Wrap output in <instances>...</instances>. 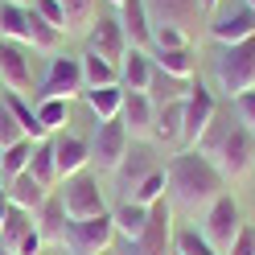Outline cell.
Returning <instances> with one entry per match:
<instances>
[{"mask_svg":"<svg viewBox=\"0 0 255 255\" xmlns=\"http://www.w3.org/2000/svg\"><path fill=\"white\" fill-rule=\"evenodd\" d=\"M165 181H169V206L185 214H206L210 206L227 194V181L222 173L206 161L198 148H181L173 161L165 165Z\"/></svg>","mask_w":255,"mask_h":255,"instance_id":"6da1fadb","label":"cell"},{"mask_svg":"<svg viewBox=\"0 0 255 255\" xmlns=\"http://www.w3.org/2000/svg\"><path fill=\"white\" fill-rule=\"evenodd\" d=\"M198 152L222 173V181L231 185L239 177H247L251 165H255V132H247V128L239 124V116L218 111L210 120V128H206V136L198 140Z\"/></svg>","mask_w":255,"mask_h":255,"instance_id":"7a4b0ae2","label":"cell"},{"mask_svg":"<svg viewBox=\"0 0 255 255\" xmlns=\"http://www.w3.org/2000/svg\"><path fill=\"white\" fill-rule=\"evenodd\" d=\"M214 83L227 99H239L243 91H255V37L239 45H222L214 62Z\"/></svg>","mask_w":255,"mask_h":255,"instance_id":"3957f363","label":"cell"},{"mask_svg":"<svg viewBox=\"0 0 255 255\" xmlns=\"http://www.w3.org/2000/svg\"><path fill=\"white\" fill-rule=\"evenodd\" d=\"M111 243H116V218L99 214V218H70L66 222V239H62V247H66L70 255H103L111 251Z\"/></svg>","mask_w":255,"mask_h":255,"instance_id":"277c9868","label":"cell"},{"mask_svg":"<svg viewBox=\"0 0 255 255\" xmlns=\"http://www.w3.org/2000/svg\"><path fill=\"white\" fill-rule=\"evenodd\" d=\"M128 255H173V206L169 198L148 206V227L128 243Z\"/></svg>","mask_w":255,"mask_h":255,"instance_id":"5b68a950","label":"cell"},{"mask_svg":"<svg viewBox=\"0 0 255 255\" xmlns=\"http://www.w3.org/2000/svg\"><path fill=\"white\" fill-rule=\"evenodd\" d=\"M58 198H62V206H66V218H99V214H107V202H103V189H99V181L91 177V173H74V177H66L62 181V189H58Z\"/></svg>","mask_w":255,"mask_h":255,"instance_id":"8992f818","label":"cell"},{"mask_svg":"<svg viewBox=\"0 0 255 255\" xmlns=\"http://www.w3.org/2000/svg\"><path fill=\"white\" fill-rule=\"evenodd\" d=\"M243 231V210H239V202L231 194H222L210 210H206L202 218V235H206V243H210L218 255H227V247L235 243V235Z\"/></svg>","mask_w":255,"mask_h":255,"instance_id":"52a82bcc","label":"cell"},{"mask_svg":"<svg viewBox=\"0 0 255 255\" xmlns=\"http://www.w3.org/2000/svg\"><path fill=\"white\" fill-rule=\"evenodd\" d=\"M87 87H83V66H78V58H62L54 54L50 58V70H45V78L37 83V103L41 99H78Z\"/></svg>","mask_w":255,"mask_h":255,"instance_id":"ba28073f","label":"cell"},{"mask_svg":"<svg viewBox=\"0 0 255 255\" xmlns=\"http://www.w3.org/2000/svg\"><path fill=\"white\" fill-rule=\"evenodd\" d=\"M128 148H132V140H128V128L120 120H107L95 128V140H91V165L99 173H116L120 161L128 156Z\"/></svg>","mask_w":255,"mask_h":255,"instance_id":"9c48e42d","label":"cell"},{"mask_svg":"<svg viewBox=\"0 0 255 255\" xmlns=\"http://www.w3.org/2000/svg\"><path fill=\"white\" fill-rule=\"evenodd\" d=\"M218 116V103H214V91L194 83L185 95V124H181V148H198V140L206 136L210 120Z\"/></svg>","mask_w":255,"mask_h":255,"instance_id":"30bf717a","label":"cell"},{"mask_svg":"<svg viewBox=\"0 0 255 255\" xmlns=\"http://www.w3.org/2000/svg\"><path fill=\"white\" fill-rule=\"evenodd\" d=\"M144 8H148L152 25H173V29H181L189 37H194L198 25L206 21L202 0H144Z\"/></svg>","mask_w":255,"mask_h":255,"instance_id":"8fae6325","label":"cell"},{"mask_svg":"<svg viewBox=\"0 0 255 255\" xmlns=\"http://www.w3.org/2000/svg\"><path fill=\"white\" fill-rule=\"evenodd\" d=\"M0 87L12 95H25V99L33 95V70H29L25 45L4 41V37H0Z\"/></svg>","mask_w":255,"mask_h":255,"instance_id":"7c38bea8","label":"cell"},{"mask_svg":"<svg viewBox=\"0 0 255 255\" xmlns=\"http://www.w3.org/2000/svg\"><path fill=\"white\" fill-rule=\"evenodd\" d=\"M87 45H91V54H99V58H107L111 66H120V62L128 58V33H124V25H120V17H99L91 25V33H87Z\"/></svg>","mask_w":255,"mask_h":255,"instance_id":"4fadbf2b","label":"cell"},{"mask_svg":"<svg viewBox=\"0 0 255 255\" xmlns=\"http://www.w3.org/2000/svg\"><path fill=\"white\" fill-rule=\"evenodd\" d=\"M120 124L128 128V140H152V124H156L152 99H148V95H140V91H128V95H124Z\"/></svg>","mask_w":255,"mask_h":255,"instance_id":"5bb4252c","label":"cell"},{"mask_svg":"<svg viewBox=\"0 0 255 255\" xmlns=\"http://www.w3.org/2000/svg\"><path fill=\"white\" fill-rule=\"evenodd\" d=\"M54 161H58V177L62 181L74 177V173H87V165H91V140L58 132L54 136Z\"/></svg>","mask_w":255,"mask_h":255,"instance_id":"9a60e30c","label":"cell"},{"mask_svg":"<svg viewBox=\"0 0 255 255\" xmlns=\"http://www.w3.org/2000/svg\"><path fill=\"white\" fill-rule=\"evenodd\" d=\"M120 25H124L132 50H148L152 54V21H148L144 0H120Z\"/></svg>","mask_w":255,"mask_h":255,"instance_id":"2e32d148","label":"cell"},{"mask_svg":"<svg viewBox=\"0 0 255 255\" xmlns=\"http://www.w3.org/2000/svg\"><path fill=\"white\" fill-rule=\"evenodd\" d=\"M210 37H214L218 45H239V41L255 37V12L243 4V8L227 12V17H214V21H210Z\"/></svg>","mask_w":255,"mask_h":255,"instance_id":"e0dca14e","label":"cell"},{"mask_svg":"<svg viewBox=\"0 0 255 255\" xmlns=\"http://www.w3.org/2000/svg\"><path fill=\"white\" fill-rule=\"evenodd\" d=\"M66 206H62V198L58 194H50L45 198V206L33 214V227H37V235H41V243L45 247H62V239H66Z\"/></svg>","mask_w":255,"mask_h":255,"instance_id":"ac0fdd59","label":"cell"},{"mask_svg":"<svg viewBox=\"0 0 255 255\" xmlns=\"http://www.w3.org/2000/svg\"><path fill=\"white\" fill-rule=\"evenodd\" d=\"M156 169H161V165H156V156H152L148 148H128V156H124V161H120V169H116L124 198H132V189L144 181V177H152Z\"/></svg>","mask_w":255,"mask_h":255,"instance_id":"d6986e66","label":"cell"},{"mask_svg":"<svg viewBox=\"0 0 255 255\" xmlns=\"http://www.w3.org/2000/svg\"><path fill=\"white\" fill-rule=\"evenodd\" d=\"M152 74H156V62H152L148 50H128V58L120 62V87H124V91H140V95H148Z\"/></svg>","mask_w":255,"mask_h":255,"instance_id":"ffe728a7","label":"cell"},{"mask_svg":"<svg viewBox=\"0 0 255 255\" xmlns=\"http://www.w3.org/2000/svg\"><path fill=\"white\" fill-rule=\"evenodd\" d=\"M4 185H8V202L21 206V210H29V214H37L41 206H45V198L54 194V189H45L41 181H33L29 173H21V177H12V181H4Z\"/></svg>","mask_w":255,"mask_h":255,"instance_id":"44dd1931","label":"cell"},{"mask_svg":"<svg viewBox=\"0 0 255 255\" xmlns=\"http://www.w3.org/2000/svg\"><path fill=\"white\" fill-rule=\"evenodd\" d=\"M25 173H29L33 181H41L45 189H58V185H62V177H58V161H54V136L33 144V156H29V169H25Z\"/></svg>","mask_w":255,"mask_h":255,"instance_id":"7402d4cb","label":"cell"},{"mask_svg":"<svg viewBox=\"0 0 255 255\" xmlns=\"http://www.w3.org/2000/svg\"><path fill=\"white\" fill-rule=\"evenodd\" d=\"M156 70H165L173 78H185V83H194V70H198V54L194 45H181V50H156L152 54Z\"/></svg>","mask_w":255,"mask_h":255,"instance_id":"603a6c76","label":"cell"},{"mask_svg":"<svg viewBox=\"0 0 255 255\" xmlns=\"http://www.w3.org/2000/svg\"><path fill=\"white\" fill-rule=\"evenodd\" d=\"M78 66H83V87L87 91H99V87H120V66H111L107 58L99 54H83L78 58Z\"/></svg>","mask_w":255,"mask_h":255,"instance_id":"cb8c5ba5","label":"cell"},{"mask_svg":"<svg viewBox=\"0 0 255 255\" xmlns=\"http://www.w3.org/2000/svg\"><path fill=\"white\" fill-rule=\"evenodd\" d=\"M66 8V37H87L99 21V0H58Z\"/></svg>","mask_w":255,"mask_h":255,"instance_id":"d4e9b609","label":"cell"},{"mask_svg":"<svg viewBox=\"0 0 255 255\" xmlns=\"http://www.w3.org/2000/svg\"><path fill=\"white\" fill-rule=\"evenodd\" d=\"M124 87H99V91H83V99L91 107V116L107 124V120H120V111H124Z\"/></svg>","mask_w":255,"mask_h":255,"instance_id":"484cf974","label":"cell"},{"mask_svg":"<svg viewBox=\"0 0 255 255\" xmlns=\"http://www.w3.org/2000/svg\"><path fill=\"white\" fill-rule=\"evenodd\" d=\"M62 37H66V33H62V29H54L50 21H45V17H37V12L33 8H29V50H33V54H58L62 50Z\"/></svg>","mask_w":255,"mask_h":255,"instance_id":"4316f807","label":"cell"},{"mask_svg":"<svg viewBox=\"0 0 255 255\" xmlns=\"http://www.w3.org/2000/svg\"><path fill=\"white\" fill-rule=\"evenodd\" d=\"M181 124H185V99H181V103H165V107H156L152 140H161V144H181Z\"/></svg>","mask_w":255,"mask_h":255,"instance_id":"83f0119b","label":"cell"},{"mask_svg":"<svg viewBox=\"0 0 255 255\" xmlns=\"http://www.w3.org/2000/svg\"><path fill=\"white\" fill-rule=\"evenodd\" d=\"M0 99L8 103V111H12V116H17V124H21L25 140H33V144H37V140H50V132H45V128L37 124V107L29 103L25 95H12V91H4V95H0Z\"/></svg>","mask_w":255,"mask_h":255,"instance_id":"f1b7e54d","label":"cell"},{"mask_svg":"<svg viewBox=\"0 0 255 255\" xmlns=\"http://www.w3.org/2000/svg\"><path fill=\"white\" fill-rule=\"evenodd\" d=\"M189 87H194V83H185V78H173V74H165V70H156L152 83H148V99H152V107L181 103L185 95H189Z\"/></svg>","mask_w":255,"mask_h":255,"instance_id":"f546056e","label":"cell"},{"mask_svg":"<svg viewBox=\"0 0 255 255\" xmlns=\"http://www.w3.org/2000/svg\"><path fill=\"white\" fill-rule=\"evenodd\" d=\"M29 231H33V214L21 210V206H8L4 222H0V247H4V251H17L21 239H25Z\"/></svg>","mask_w":255,"mask_h":255,"instance_id":"4dcf8cb0","label":"cell"},{"mask_svg":"<svg viewBox=\"0 0 255 255\" xmlns=\"http://www.w3.org/2000/svg\"><path fill=\"white\" fill-rule=\"evenodd\" d=\"M111 218H116V235H124L128 243H132V239H140V231L148 227V206H136V202H120L116 210H111Z\"/></svg>","mask_w":255,"mask_h":255,"instance_id":"1f68e13d","label":"cell"},{"mask_svg":"<svg viewBox=\"0 0 255 255\" xmlns=\"http://www.w3.org/2000/svg\"><path fill=\"white\" fill-rule=\"evenodd\" d=\"M0 37L25 45V41H29V8H21V4H0Z\"/></svg>","mask_w":255,"mask_h":255,"instance_id":"d6a6232c","label":"cell"},{"mask_svg":"<svg viewBox=\"0 0 255 255\" xmlns=\"http://www.w3.org/2000/svg\"><path fill=\"white\" fill-rule=\"evenodd\" d=\"M29 156H33V140H17V144L0 148V181H12L29 169Z\"/></svg>","mask_w":255,"mask_h":255,"instance_id":"836d02e7","label":"cell"},{"mask_svg":"<svg viewBox=\"0 0 255 255\" xmlns=\"http://www.w3.org/2000/svg\"><path fill=\"white\" fill-rule=\"evenodd\" d=\"M37 124H41L50 136H58L62 128L70 124V103H66V99H41V103H37Z\"/></svg>","mask_w":255,"mask_h":255,"instance_id":"e575fe53","label":"cell"},{"mask_svg":"<svg viewBox=\"0 0 255 255\" xmlns=\"http://www.w3.org/2000/svg\"><path fill=\"white\" fill-rule=\"evenodd\" d=\"M173 255H218V251L206 243V235H202V231L181 227V231H173Z\"/></svg>","mask_w":255,"mask_h":255,"instance_id":"d590c367","label":"cell"},{"mask_svg":"<svg viewBox=\"0 0 255 255\" xmlns=\"http://www.w3.org/2000/svg\"><path fill=\"white\" fill-rule=\"evenodd\" d=\"M169 194V181H165V169H156L152 177H144L136 189H132V198H124V202H136V206H152V202H161Z\"/></svg>","mask_w":255,"mask_h":255,"instance_id":"8d00e7d4","label":"cell"},{"mask_svg":"<svg viewBox=\"0 0 255 255\" xmlns=\"http://www.w3.org/2000/svg\"><path fill=\"white\" fill-rule=\"evenodd\" d=\"M181 45H194V37L173 29V25H152V54L156 50H181Z\"/></svg>","mask_w":255,"mask_h":255,"instance_id":"74e56055","label":"cell"},{"mask_svg":"<svg viewBox=\"0 0 255 255\" xmlns=\"http://www.w3.org/2000/svg\"><path fill=\"white\" fill-rule=\"evenodd\" d=\"M17 140H25V132H21V124H17V116H12V111H8V103L0 99V148L17 144Z\"/></svg>","mask_w":255,"mask_h":255,"instance_id":"f35d334b","label":"cell"},{"mask_svg":"<svg viewBox=\"0 0 255 255\" xmlns=\"http://www.w3.org/2000/svg\"><path fill=\"white\" fill-rule=\"evenodd\" d=\"M33 12H37V17H45L54 29H62V33H66V8H62L58 0H33Z\"/></svg>","mask_w":255,"mask_h":255,"instance_id":"ab89813d","label":"cell"},{"mask_svg":"<svg viewBox=\"0 0 255 255\" xmlns=\"http://www.w3.org/2000/svg\"><path fill=\"white\" fill-rule=\"evenodd\" d=\"M235 116H239V124H243L247 132H255V91H243L235 99Z\"/></svg>","mask_w":255,"mask_h":255,"instance_id":"60d3db41","label":"cell"},{"mask_svg":"<svg viewBox=\"0 0 255 255\" xmlns=\"http://www.w3.org/2000/svg\"><path fill=\"white\" fill-rule=\"evenodd\" d=\"M227 255H255V227L243 222V231L235 235V243L227 247Z\"/></svg>","mask_w":255,"mask_h":255,"instance_id":"b9f144b4","label":"cell"},{"mask_svg":"<svg viewBox=\"0 0 255 255\" xmlns=\"http://www.w3.org/2000/svg\"><path fill=\"white\" fill-rule=\"evenodd\" d=\"M8 206H12V202H8V185L0 181V222H4V214H8Z\"/></svg>","mask_w":255,"mask_h":255,"instance_id":"7bdbcfd3","label":"cell"},{"mask_svg":"<svg viewBox=\"0 0 255 255\" xmlns=\"http://www.w3.org/2000/svg\"><path fill=\"white\" fill-rule=\"evenodd\" d=\"M218 4H222V0H202V12L210 17V12H218Z\"/></svg>","mask_w":255,"mask_h":255,"instance_id":"ee69618b","label":"cell"},{"mask_svg":"<svg viewBox=\"0 0 255 255\" xmlns=\"http://www.w3.org/2000/svg\"><path fill=\"white\" fill-rule=\"evenodd\" d=\"M4 4H21V8H33V0H4Z\"/></svg>","mask_w":255,"mask_h":255,"instance_id":"f6af8a7d","label":"cell"},{"mask_svg":"<svg viewBox=\"0 0 255 255\" xmlns=\"http://www.w3.org/2000/svg\"><path fill=\"white\" fill-rule=\"evenodd\" d=\"M243 4H247V8H251V12H255V0H243Z\"/></svg>","mask_w":255,"mask_h":255,"instance_id":"bcb514c9","label":"cell"},{"mask_svg":"<svg viewBox=\"0 0 255 255\" xmlns=\"http://www.w3.org/2000/svg\"><path fill=\"white\" fill-rule=\"evenodd\" d=\"M0 255H12V251H4V247H0Z\"/></svg>","mask_w":255,"mask_h":255,"instance_id":"7dc6e473","label":"cell"},{"mask_svg":"<svg viewBox=\"0 0 255 255\" xmlns=\"http://www.w3.org/2000/svg\"><path fill=\"white\" fill-rule=\"evenodd\" d=\"M103 255H116V251H103Z\"/></svg>","mask_w":255,"mask_h":255,"instance_id":"c3c4849f","label":"cell"},{"mask_svg":"<svg viewBox=\"0 0 255 255\" xmlns=\"http://www.w3.org/2000/svg\"><path fill=\"white\" fill-rule=\"evenodd\" d=\"M111 4H120V0H111Z\"/></svg>","mask_w":255,"mask_h":255,"instance_id":"681fc988","label":"cell"}]
</instances>
